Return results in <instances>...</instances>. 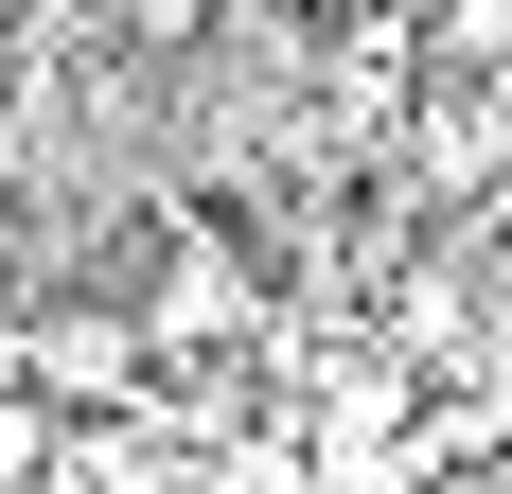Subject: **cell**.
Here are the masks:
<instances>
[{"label": "cell", "instance_id": "7a4b0ae2", "mask_svg": "<svg viewBox=\"0 0 512 494\" xmlns=\"http://www.w3.org/2000/svg\"><path fill=\"white\" fill-rule=\"evenodd\" d=\"M142 353H159L142 300H106V283H71V300L36 283V318H18V371H36V389H124Z\"/></svg>", "mask_w": 512, "mask_h": 494}, {"label": "cell", "instance_id": "6da1fadb", "mask_svg": "<svg viewBox=\"0 0 512 494\" xmlns=\"http://www.w3.org/2000/svg\"><path fill=\"white\" fill-rule=\"evenodd\" d=\"M142 336H159V353L265 336V265H248V230H230V212H159V230H142Z\"/></svg>", "mask_w": 512, "mask_h": 494}]
</instances>
